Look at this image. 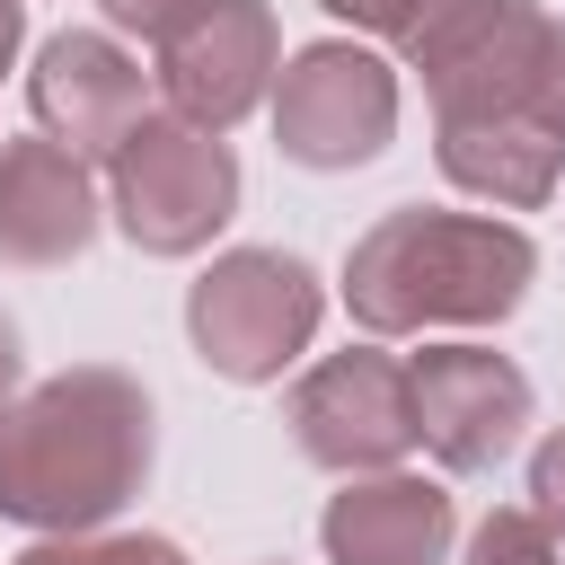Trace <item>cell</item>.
Wrapping results in <instances>:
<instances>
[{"label": "cell", "instance_id": "16", "mask_svg": "<svg viewBox=\"0 0 565 565\" xmlns=\"http://www.w3.org/2000/svg\"><path fill=\"white\" fill-rule=\"evenodd\" d=\"M97 9H106V35H124V44H159V53H168V44H177L194 18H212L221 0H97Z\"/></svg>", "mask_w": 565, "mask_h": 565}, {"label": "cell", "instance_id": "15", "mask_svg": "<svg viewBox=\"0 0 565 565\" xmlns=\"http://www.w3.org/2000/svg\"><path fill=\"white\" fill-rule=\"evenodd\" d=\"M459 565H565V547L547 539V521L530 503H494L468 539H459Z\"/></svg>", "mask_w": 565, "mask_h": 565}, {"label": "cell", "instance_id": "2", "mask_svg": "<svg viewBox=\"0 0 565 565\" xmlns=\"http://www.w3.org/2000/svg\"><path fill=\"white\" fill-rule=\"evenodd\" d=\"M539 282V238L503 212H441L397 203L344 247V318L371 344L397 335H486L503 327Z\"/></svg>", "mask_w": 565, "mask_h": 565}, {"label": "cell", "instance_id": "4", "mask_svg": "<svg viewBox=\"0 0 565 565\" xmlns=\"http://www.w3.org/2000/svg\"><path fill=\"white\" fill-rule=\"evenodd\" d=\"M97 185H106V221H115L141 256H159V265L203 256V247L238 221V194H247L230 132H203V124H185V115H168V106L97 168Z\"/></svg>", "mask_w": 565, "mask_h": 565}, {"label": "cell", "instance_id": "9", "mask_svg": "<svg viewBox=\"0 0 565 565\" xmlns=\"http://www.w3.org/2000/svg\"><path fill=\"white\" fill-rule=\"evenodd\" d=\"M159 106L203 124V132H238L274 79H282V18L274 0H221L212 18H194L168 53H159Z\"/></svg>", "mask_w": 565, "mask_h": 565}, {"label": "cell", "instance_id": "6", "mask_svg": "<svg viewBox=\"0 0 565 565\" xmlns=\"http://www.w3.org/2000/svg\"><path fill=\"white\" fill-rule=\"evenodd\" d=\"M406 406H415V450L441 477H494L521 450L539 388L512 353H494L477 335H441V344L406 353Z\"/></svg>", "mask_w": 565, "mask_h": 565}, {"label": "cell", "instance_id": "12", "mask_svg": "<svg viewBox=\"0 0 565 565\" xmlns=\"http://www.w3.org/2000/svg\"><path fill=\"white\" fill-rule=\"evenodd\" d=\"M433 159L486 212H539L565 185V141L547 124H530V115H441Z\"/></svg>", "mask_w": 565, "mask_h": 565}, {"label": "cell", "instance_id": "7", "mask_svg": "<svg viewBox=\"0 0 565 565\" xmlns=\"http://www.w3.org/2000/svg\"><path fill=\"white\" fill-rule=\"evenodd\" d=\"M282 424L291 450L327 477H380L406 468L415 450V406H406V353L388 344H344L291 371L282 388Z\"/></svg>", "mask_w": 565, "mask_h": 565}, {"label": "cell", "instance_id": "3", "mask_svg": "<svg viewBox=\"0 0 565 565\" xmlns=\"http://www.w3.org/2000/svg\"><path fill=\"white\" fill-rule=\"evenodd\" d=\"M327 327V282L291 247H221L185 282V344L230 388H274L309 362Z\"/></svg>", "mask_w": 565, "mask_h": 565}, {"label": "cell", "instance_id": "18", "mask_svg": "<svg viewBox=\"0 0 565 565\" xmlns=\"http://www.w3.org/2000/svg\"><path fill=\"white\" fill-rule=\"evenodd\" d=\"M530 512L547 521V539L565 547V424H547L530 441Z\"/></svg>", "mask_w": 565, "mask_h": 565}, {"label": "cell", "instance_id": "1", "mask_svg": "<svg viewBox=\"0 0 565 565\" xmlns=\"http://www.w3.org/2000/svg\"><path fill=\"white\" fill-rule=\"evenodd\" d=\"M159 468V406L124 362L26 380L0 415V521L35 539L115 530Z\"/></svg>", "mask_w": 565, "mask_h": 565}, {"label": "cell", "instance_id": "5", "mask_svg": "<svg viewBox=\"0 0 565 565\" xmlns=\"http://www.w3.org/2000/svg\"><path fill=\"white\" fill-rule=\"evenodd\" d=\"M274 115V150L309 177H353L397 141L406 115V79L380 44L362 35H318L300 53H282V79L265 97Z\"/></svg>", "mask_w": 565, "mask_h": 565}, {"label": "cell", "instance_id": "14", "mask_svg": "<svg viewBox=\"0 0 565 565\" xmlns=\"http://www.w3.org/2000/svg\"><path fill=\"white\" fill-rule=\"evenodd\" d=\"M9 565H194L159 530H79V539H26Z\"/></svg>", "mask_w": 565, "mask_h": 565}, {"label": "cell", "instance_id": "20", "mask_svg": "<svg viewBox=\"0 0 565 565\" xmlns=\"http://www.w3.org/2000/svg\"><path fill=\"white\" fill-rule=\"evenodd\" d=\"M18 388H26V335H18V318L0 309V415L18 406Z\"/></svg>", "mask_w": 565, "mask_h": 565}, {"label": "cell", "instance_id": "10", "mask_svg": "<svg viewBox=\"0 0 565 565\" xmlns=\"http://www.w3.org/2000/svg\"><path fill=\"white\" fill-rule=\"evenodd\" d=\"M106 230V185L88 159H71L44 132L0 141V265L9 274H53L79 265Z\"/></svg>", "mask_w": 565, "mask_h": 565}, {"label": "cell", "instance_id": "13", "mask_svg": "<svg viewBox=\"0 0 565 565\" xmlns=\"http://www.w3.org/2000/svg\"><path fill=\"white\" fill-rule=\"evenodd\" d=\"M521 0H397V18H388V62L397 71H415V79H441L450 62H468L503 18H512Z\"/></svg>", "mask_w": 565, "mask_h": 565}, {"label": "cell", "instance_id": "11", "mask_svg": "<svg viewBox=\"0 0 565 565\" xmlns=\"http://www.w3.org/2000/svg\"><path fill=\"white\" fill-rule=\"evenodd\" d=\"M318 547H327V565H450L459 503L424 468L344 477L327 494V512H318Z\"/></svg>", "mask_w": 565, "mask_h": 565}, {"label": "cell", "instance_id": "21", "mask_svg": "<svg viewBox=\"0 0 565 565\" xmlns=\"http://www.w3.org/2000/svg\"><path fill=\"white\" fill-rule=\"evenodd\" d=\"M26 53V0H0V71H18Z\"/></svg>", "mask_w": 565, "mask_h": 565}, {"label": "cell", "instance_id": "8", "mask_svg": "<svg viewBox=\"0 0 565 565\" xmlns=\"http://www.w3.org/2000/svg\"><path fill=\"white\" fill-rule=\"evenodd\" d=\"M26 115L44 141H62L71 159L106 168L150 115H159V79L141 71V53L106 26H62L35 44L26 62Z\"/></svg>", "mask_w": 565, "mask_h": 565}, {"label": "cell", "instance_id": "19", "mask_svg": "<svg viewBox=\"0 0 565 565\" xmlns=\"http://www.w3.org/2000/svg\"><path fill=\"white\" fill-rule=\"evenodd\" d=\"M318 9H327L335 26H353L362 44H380V35H388V18H397V0H318Z\"/></svg>", "mask_w": 565, "mask_h": 565}, {"label": "cell", "instance_id": "17", "mask_svg": "<svg viewBox=\"0 0 565 565\" xmlns=\"http://www.w3.org/2000/svg\"><path fill=\"white\" fill-rule=\"evenodd\" d=\"M530 124H547L565 141V18L539 26V62H530Z\"/></svg>", "mask_w": 565, "mask_h": 565}]
</instances>
